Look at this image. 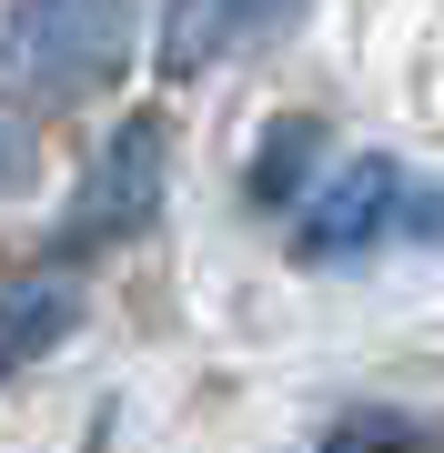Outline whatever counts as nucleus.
<instances>
[{
  "instance_id": "f257e3e1",
  "label": "nucleus",
  "mask_w": 444,
  "mask_h": 453,
  "mask_svg": "<svg viewBox=\"0 0 444 453\" xmlns=\"http://www.w3.org/2000/svg\"><path fill=\"white\" fill-rule=\"evenodd\" d=\"M142 11L132 0H11L0 11V81L31 111H82L132 71Z\"/></svg>"
},
{
  "instance_id": "f03ea898",
  "label": "nucleus",
  "mask_w": 444,
  "mask_h": 453,
  "mask_svg": "<svg viewBox=\"0 0 444 453\" xmlns=\"http://www.w3.org/2000/svg\"><path fill=\"white\" fill-rule=\"evenodd\" d=\"M162 192H172V121L162 111H121L101 131V151L82 162L61 222H51V262H82L101 242H132V232L162 222Z\"/></svg>"
},
{
  "instance_id": "7ed1b4c3",
  "label": "nucleus",
  "mask_w": 444,
  "mask_h": 453,
  "mask_svg": "<svg viewBox=\"0 0 444 453\" xmlns=\"http://www.w3.org/2000/svg\"><path fill=\"white\" fill-rule=\"evenodd\" d=\"M404 211H414V172L394 151H354V162H323V181L293 211V252L303 262H363L384 242H404Z\"/></svg>"
},
{
  "instance_id": "20e7f679",
  "label": "nucleus",
  "mask_w": 444,
  "mask_h": 453,
  "mask_svg": "<svg viewBox=\"0 0 444 453\" xmlns=\"http://www.w3.org/2000/svg\"><path fill=\"white\" fill-rule=\"evenodd\" d=\"M293 11H303V0H162V20H152V61H162V81H202V71L232 61V50L273 41Z\"/></svg>"
},
{
  "instance_id": "39448f33",
  "label": "nucleus",
  "mask_w": 444,
  "mask_h": 453,
  "mask_svg": "<svg viewBox=\"0 0 444 453\" xmlns=\"http://www.w3.org/2000/svg\"><path fill=\"white\" fill-rule=\"evenodd\" d=\"M313 172H323V121L283 111V121H263V142H253V162H243V202L253 211H303Z\"/></svg>"
},
{
  "instance_id": "423d86ee",
  "label": "nucleus",
  "mask_w": 444,
  "mask_h": 453,
  "mask_svg": "<svg viewBox=\"0 0 444 453\" xmlns=\"http://www.w3.org/2000/svg\"><path fill=\"white\" fill-rule=\"evenodd\" d=\"M71 323H82V292H71V273H20L11 292H0V383H11L20 363H41Z\"/></svg>"
},
{
  "instance_id": "0eeeda50",
  "label": "nucleus",
  "mask_w": 444,
  "mask_h": 453,
  "mask_svg": "<svg viewBox=\"0 0 444 453\" xmlns=\"http://www.w3.org/2000/svg\"><path fill=\"white\" fill-rule=\"evenodd\" d=\"M323 453H434V434L414 413H394V403H363V413H344L333 423V443Z\"/></svg>"
},
{
  "instance_id": "6e6552de",
  "label": "nucleus",
  "mask_w": 444,
  "mask_h": 453,
  "mask_svg": "<svg viewBox=\"0 0 444 453\" xmlns=\"http://www.w3.org/2000/svg\"><path fill=\"white\" fill-rule=\"evenodd\" d=\"M31 162H41V142H31V101L0 81V202H11L20 181H31Z\"/></svg>"
}]
</instances>
